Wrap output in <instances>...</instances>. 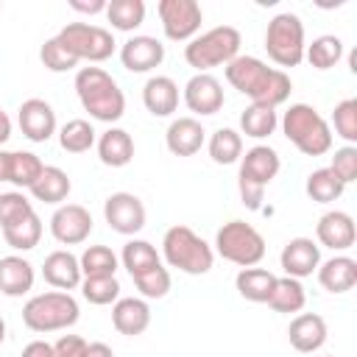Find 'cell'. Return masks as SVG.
Instances as JSON below:
<instances>
[{
	"label": "cell",
	"instance_id": "1",
	"mask_svg": "<svg viewBox=\"0 0 357 357\" xmlns=\"http://www.w3.org/2000/svg\"><path fill=\"white\" fill-rule=\"evenodd\" d=\"M226 81L245 98H251V103L259 106H282L290 98V75L284 70L268 67L262 59L257 56H237L226 64Z\"/></svg>",
	"mask_w": 357,
	"mask_h": 357
},
{
	"label": "cell",
	"instance_id": "2",
	"mask_svg": "<svg viewBox=\"0 0 357 357\" xmlns=\"http://www.w3.org/2000/svg\"><path fill=\"white\" fill-rule=\"evenodd\" d=\"M75 92L92 120L117 123L126 114V95L117 81L100 67H81L75 73Z\"/></svg>",
	"mask_w": 357,
	"mask_h": 357
},
{
	"label": "cell",
	"instance_id": "3",
	"mask_svg": "<svg viewBox=\"0 0 357 357\" xmlns=\"http://www.w3.org/2000/svg\"><path fill=\"white\" fill-rule=\"evenodd\" d=\"M162 254H165V262L181 273H190V276H204L212 271V262H215V254H212V245L198 237L190 226H170L162 237Z\"/></svg>",
	"mask_w": 357,
	"mask_h": 357
},
{
	"label": "cell",
	"instance_id": "4",
	"mask_svg": "<svg viewBox=\"0 0 357 357\" xmlns=\"http://www.w3.org/2000/svg\"><path fill=\"white\" fill-rule=\"evenodd\" d=\"M284 137L304 156H324L332 151V128L329 123L307 103H293L282 117Z\"/></svg>",
	"mask_w": 357,
	"mask_h": 357
},
{
	"label": "cell",
	"instance_id": "5",
	"mask_svg": "<svg viewBox=\"0 0 357 357\" xmlns=\"http://www.w3.org/2000/svg\"><path fill=\"white\" fill-rule=\"evenodd\" d=\"M78 301L64 290L31 296L22 307V324L31 332H61L78 321Z\"/></svg>",
	"mask_w": 357,
	"mask_h": 357
},
{
	"label": "cell",
	"instance_id": "6",
	"mask_svg": "<svg viewBox=\"0 0 357 357\" xmlns=\"http://www.w3.org/2000/svg\"><path fill=\"white\" fill-rule=\"evenodd\" d=\"M240 31L231 28V25H218V28H209L206 33L195 36L187 42L184 47V59L190 67H195L198 73H206L212 67H226L231 59L240 56Z\"/></svg>",
	"mask_w": 357,
	"mask_h": 357
},
{
	"label": "cell",
	"instance_id": "7",
	"mask_svg": "<svg viewBox=\"0 0 357 357\" xmlns=\"http://www.w3.org/2000/svg\"><path fill=\"white\" fill-rule=\"evenodd\" d=\"M218 254L240 268H254L265 257V237L245 220H229L215 234Z\"/></svg>",
	"mask_w": 357,
	"mask_h": 357
},
{
	"label": "cell",
	"instance_id": "8",
	"mask_svg": "<svg viewBox=\"0 0 357 357\" xmlns=\"http://www.w3.org/2000/svg\"><path fill=\"white\" fill-rule=\"evenodd\" d=\"M304 22L298 14H276L265 31V50L279 67H298L304 61Z\"/></svg>",
	"mask_w": 357,
	"mask_h": 357
},
{
	"label": "cell",
	"instance_id": "9",
	"mask_svg": "<svg viewBox=\"0 0 357 357\" xmlns=\"http://www.w3.org/2000/svg\"><path fill=\"white\" fill-rule=\"evenodd\" d=\"M56 36L78 61H106L117 45L112 31L89 22H67Z\"/></svg>",
	"mask_w": 357,
	"mask_h": 357
},
{
	"label": "cell",
	"instance_id": "10",
	"mask_svg": "<svg viewBox=\"0 0 357 357\" xmlns=\"http://www.w3.org/2000/svg\"><path fill=\"white\" fill-rule=\"evenodd\" d=\"M156 14L162 20V31L167 39L173 42H190L195 39L201 22H204V11L195 0H159Z\"/></svg>",
	"mask_w": 357,
	"mask_h": 357
},
{
	"label": "cell",
	"instance_id": "11",
	"mask_svg": "<svg viewBox=\"0 0 357 357\" xmlns=\"http://www.w3.org/2000/svg\"><path fill=\"white\" fill-rule=\"evenodd\" d=\"M103 218L117 234H137L145 226V206L134 192H112L103 201Z\"/></svg>",
	"mask_w": 357,
	"mask_h": 357
},
{
	"label": "cell",
	"instance_id": "12",
	"mask_svg": "<svg viewBox=\"0 0 357 357\" xmlns=\"http://www.w3.org/2000/svg\"><path fill=\"white\" fill-rule=\"evenodd\" d=\"M50 234L61 245H78L92 234V215L81 204H61L50 218Z\"/></svg>",
	"mask_w": 357,
	"mask_h": 357
},
{
	"label": "cell",
	"instance_id": "13",
	"mask_svg": "<svg viewBox=\"0 0 357 357\" xmlns=\"http://www.w3.org/2000/svg\"><path fill=\"white\" fill-rule=\"evenodd\" d=\"M184 103L190 112L209 117L223 109V86L209 73H195L184 86Z\"/></svg>",
	"mask_w": 357,
	"mask_h": 357
},
{
	"label": "cell",
	"instance_id": "14",
	"mask_svg": "<svg viewBox=\"0 0 357 357\" xmlns=\"http://www.w3.org/2000/svg\"><path fill=\"white\" fill-rule=\"evenodd\" d=\"M17 123L20 131L31 139V142H47L56 134V112L47 100L42 98H28L22 100L20 112H17Z\"/></svg>",
	"mask_w": 357,
	"mask_h": 357
},
{
	"label": "cell",
	"instance_id": "15",
	"mask_svg": "<svg viewBox=\"0 0 357 357\" xmlns=\"http://www.w3.org/2000/svg\"><path fill=\"white\" fill-rule=\"evenodd\" d=\"M279 262L284 276H293V279L312 276V271H318L321 265V245L312 237H293L284 243Z\"/></svg>",
	"mask_w": 357,
	"mask_h": 357
},
{
	"label": "cell",
	"instance_id": "16",
	"mask_svg": "<svg viewBox=\"0 0 357 357\" xmlns=\"http://www.w3.org/2000/svg\"><path fill=\"white\" fill-rule=\"evenodd\" d=\"M120 61L128 73H151L165 61V45L156 36H131L120 47Z\"/></svg>",
	"mask_w": 357,
	"mask_h": 357
},
{
	"label": "cell",
	"instance_id": "17",
	"mask_svg": "<svg viewBox=\"0 0 357 357\" xmlns=\"http://www.w3.org/2000/svg\"><path fill=\"white\" fill-rule=\"evenodd\" d=\"M315 237L321 245L332 248V251H346L354 245L357 240V229H354V218L349 212L332 209L326 215H321L318 226H315Z\"/></svg>",
	"mask_w": 357,
	"mask_h": 357
},
{
	"label": "cell",
	"instance_id": "18",
	"mask_svg": "<svg viewBox=\"0 0 357 357\" xmlns=\"http://www.w3.org/2000/svg\"><path fill=\"white\" fill-rule=\"evenodd\" d=\"M204 139L206 131L195 117H176L165 131V142L173 156H195L204 148Z\"/></svg>",
	"mask_w": 357,
	"mask_h": 357
},
{
	"label": "cell",
	"instance_id": "19",
	"mask_svg": "<svg viewBox=\"0 0 357 357\" xmlns=\"http://www.w3.org/2000/svg\"><path fill=\"white\" fill-rule=\"evenodd\" d=\"M279 167V153L271 145H254L245 151V156H240V178H248L259 187H268L276 178Z\"/></svg>",
	"mask_w": 357,
	"mask_h": 357
},
{
	"label": "cell",
	"instance_id": "20",
	"mask_svg": "<svg viewBox=\"0 0 357 357\" xmlns=\"http://www.w3.org/2000/svg\"><path fill=\"white\" fill-rule=\"evenodd\" d=\"M42 276L50 287L56 290H73V287H81V265H78V257L59 248V251H50L45 257V265H42Z\"/></svg>",
	"mask_w": 357,
	"mask_h": 357
},
{
	"label": "cell",
	"instance_id": "21",
	"mask_svg": "<svg viewBox=\"0 0 357 357\" xmlns=\"http://www.w3.org/2000/svg\"><path fill=\"white\" fill-rule=\"evenodd\" d=\"M290 346L301 354H312L326 343V321L318 312H301L287 326Z\"/></svg>",
	"mask_w": 357,
	"mask_h": 357
},
{
	"label": "cell",
	"instance_id": "22",
	"mask_svg": "<svg viewBox=\"0 0 357 357\" xmlns=\"http://www.w3.org/2000/svg\"><path fill=\"white\" fill-rule=\"evenodd\" d=\"M112 324L126 337L142 335L148 329V324H151V307H148V301L145 298H134V296L117 298L114 307H112Z\"/></svg>",
	"mask_w": 357,
	"mask_h": 357
},
{
	"label": "cell",
	"instance_id": "23",
	"mask_svg": "<svg viewBox=\"0 0 357 357\" xmlns=\"http://www.w3.org/2000/svg\"><path fill=\"white\" fill-rule=\"evenodd\" d=\"M142 103L153 117H170L178 109V84L170 75H151L142 86Z\"/></svg>",
	"mask_w": 357,
	"mask_h": 357
},
{
	"label": "cell",
	"instance_id": "24",
	"mask_svg": "<svg viewBox=\"0 0 357 357\" xmlns=\"http://www.w3.org/2000/svg\"><path fill=\"white\" fill-rule=\"evenodd\" d=\"M33 287V265L25 257H0V293L8 298L25 296Z\"/></svg>",
	"mask_w": 357,
	"mask_h": 357
},
{
	"label": "cell",
	"instance_id": "25",
	"mask_svg": "<svg viewBox=\"0 0 357 357\" xmlns=\"http://www.w3.org/2000/svg\"><path fill=\"white\" fill-rule=\"evenodd\" d=\"M318 282L329 293H349L357 284V262L346 254H337L318 265Z\"/></svg>",
	"mask_w": 357,
	"mask_h": 357
},
{
	"label": "cell",
	"instance_id": "26",
	"mask_svg": "<svg viewBox=\"0 0 357 357\" xmlns=\"http://www.w3.org/2000/svg\"><path fill=\"white\" fill-rule=\"evenodd\" d=\"M98 156L106 167H126L134 159V139L126 128H109L98 139Z\"/></svg>",
	"mask_w": 357,
	"mask_h": 357
},
{
	"label": "cell",
	"instance_id": "27",
	"mask_svg": "<svg viewBox=\"0 0 357 357\" xmlns=\"http://www.w3.org/2000/svg\"><path fill=\"white\" fill-rule=\"evenodd\" d=\"M70 190H73L70 176H67L61 167H56V165H45L42 176H39L36 184L31 187V195H33L36 201H42V204H61V201L70 195Z\"/></svg>",
	"mask_w": 357,
	"mask_h": 357
},
{
	"label": "cell",
	"instance_id": "28",
	"mask_svg": "<svg viewBox=\"0 0 357 357\" xmlns=\"http://www.w3.org/2000/svg\"><path fill=\"white\" fill-rule=\"evenodd\" d=\"M271 310H276V312H301L304 310V304H307V293H304V284H301V279H293V276H276V282H273V290H271V296H268V301H265Z\"/></svg>",
	"mask_w": 357,
	"mask_h": 357
},
{
	"label": "cell",
	"instance_id": "29",
	"mask_svg": "<svg viewBox=\"0 0 357 357\" xmlns=\"http://www.w3.org/2000/svg\"><path fill=\"white\" fill-rule=\"evenodd\" d=\"M273 282H276V276L271 271H265V268H243L237 273V279H234V287L245 301L265 304L271 290H273Z\"/></svg>",
	"mask_w": 357,
	"mask_h": 357
},
{
	"label": "cell",
	"instance_id": "30",
	"mask_svg": "<svg viewBox=\"0 0 357 357\" xmlns=\"http://www.w3.org/2000/svg\"><path fill=\"white\" fill-rule=\"evenodd\" d=\"M3 237H6V243L14 251H31V248H36L39 240H42V220H39V215L31 212V215H25L17 223L3 226Z\"/></svg>",
	"mask_w": 357,
	"mask_h": 357
},
{
	"label": "cell",
	"instance_id": "31",
	"mask_svg": "<svg viewBox=\"0 0 357 357\" xmlns=\"http://www.w3.org/2000/svg\"><path fill=\"white\" fill-rule=\"evenodd\" d=\"M279 126V117H276V109L271 106H259V103H251L245 106V112L240 114V128L245 137H254V139H265L276 131Z\"/></svg>",
	"mask_w": 357,
	"mask_h": 357
},
{
	"label": "cell",
	"instance_id": "32",
	"mask_svg": "<svg viewBox=\"0 0 357 357\" xmlns=\"http://www.w3.org/2000/svg\"><path fill=\"white\" fill-rule=\"evenodd\" d=\"M106 20L112 22L114 31H134L145 20V3L142 0H109L106 3Z\"/></svg>",
	"mask_w": 357,
	"mask_h": 357
},
{
	"label": "cell",
	"instance_id": "33",
	"mask_svg": "<svg viewBox=\"0 0 357 357\" xmlns=\"http://www.w3.org/2000/svg\"><path fill=\"white\" fill-rule=\"evenodd\" d=\"M304 190H307V195H310L315 204H332V201H337V198L343 195L346 184H343L329 167H318V170H312V173L307 176Z\"/></svg>",
	"mask_w": 357,
	"mask_h": 357
},
{
	"label": "cell",
	"instance_id": "34",
	"mask_svg": "<svg viewBox=\"0 0 357 357\" xmlns=\"http://www.w3.org/2000/svg\"><path fill=\"white\" fill-rule=\"evenodd\" d=\"M120 262H123V268H126L131 276L145 273V271H151V268L162 265L159 251H156V248H153L148 240H128V243L123 245Z\"/></svg>",
	"mask_w": 357,
	"mask_h": 357
},
{
	"label": "cell",
	"instance_id": "35",
	"mask_svg": "<svg viewBox=\"0 0 357 357\" xmlns=\"http://www.w3.org/2000/svg\"><path fill=\"white\" fill-rule=\"evenodd\" d=\"M59 145H61L67 153H86V151L95 145V128H92V123L84 120V117L67 120V123L59 128Z\"/></svg>",
	"mask_w": 357,
	"mask_h": 357
},
{
	"label": "cell",
	"instance_id": "36",
	"mask_svg": "<svg viewBox=\"0 0 357 357\" xmlns=\"http://www.w3.org/2000/svg\"><path fill=\"white\" fill-rule=\"evenodd\" d=\"M343 56V42L332 33H324L318 39H312L307 47H304V59L315 67V70H329L340 61Z\"/></svg>",
	"mask_w": 357,
	"mask_h": 357
},
{
	"label": "cell",
	"instance_id": "37",
	"mask_svg": "<svg viewBox=\"0 0 357 357\" xmlns=\"http://www.w3.org/2000/svg\"><path fill=\"white\" fill-rule=\"evenodd\" d=\"M209 156L215 165H234L243 156V137L234 128H218L209 137Z\"/></svg>",
	"mask_w": 357,
	"mask_h": 357
},
{
	"label": "cell",
	"instance_id": "38",
	"mask_svg": "<svg viewBox=\"0 0 357 357\" xmlns=\"http://www.w3.org/2000/svg\"><path fill=\"white\" fill-rule=\"evenodd\" d=\"M84 276H114L117 271V254L109 245H89L78 257Z\"/></svg>",
	"mask_w": 357,
	"mask_h": 357
},
{
	"label": "cell",
	"instance_id": "39",
	"mask_svg": "<svg viewBox=\"0 0 357 357\" xmlns=\"http://www.w3.org/2000/svg\"><path fill=\"white\" fill-rule=\"evenodd\" d=\"M45 162L31 153V151H14V162H11V184L20 190H31L36 184V178L42 176Z\"/></svg>",
	"mask_w": 357,
	"mask_h": 357
},
{
	"label": "cell",
	"instance_id": "40",
	"mask_svg": "<svg viewBox=\"0 0 357 357\" xmlns=\"http://www.w3.org/2000/svg\"><path fill=\"white\" fill-rule=\"evenodd\" d=\"M81 293L89 304L106 307V304H114L120 298V282H117V276H84Z\"/></svg>",
	"mask_w": 357,
	"mask_h": 357
},
{
	"label": "cell",
	"instance_id": "41",
	"mask_svg": "<svg viewBox=\"0 0 357 357\" xmlns=\"http://www.w3.org/2000/svg\"><path fill=\"white\" fill-rule=\"evenodd\" d=\"M39 59H42V64H45L50 73H67V70H75V67H78V59L64 47V42H61L59 36H53V39H47V42L42 45Z\"/></svg>",
	"mask_w": 357,
	"mask_h": 357
},
{
	"label": "cell",
	"instance_id": "42",
	"mask_svg": "<svg viewBox=\"0 0 357 357\" xmlns=\"http://www.w3.org/2000/svg\"><path fill=\"white\" fill-rule=\"evenodd\" d=\"M332 126H335V134L340 139H346L349 145L357 142V98H346L335 106Z\"/></svg>",
	"mask_w": 357,
	"mask_h": 357
},
{
	"label": "cell",
	"instance_id": "43",
	"mask_svg": "<svg viewBox=\"0 0 357 357\" xmlns=\"http://www.w3.org/2000/svg\"><path fill=\"white\" fill-rule=\"evenodd\" d=\"M131 279H134L137 290L142 293V298H165L167 290H170V271L165 265H156V268H151L145 273H137Z\"/></svg>",
	"mask_w": 357,
	"mask_h": 357
},
{
	"label": "cell",
	"instance_id": "44",
	"mask_svg": "<svg viewBox=\"0 0 357 357\" xmlns=\"http://www.w3.org/2000/svg\"><path fill=\"white\" fill-rule=\"evenodd\" d=\"M31 212H33V204L22 192H3L0 195V229L8 226V223L22 220Z\"/></svg>",
	"mask_w": 357,
	"mask_h": 357
},
{
	"label": "cell",
	"instance_id": "45",
	"mask_svg": "<svg viewBox=\"0 0 357 357\" xmlns=\"http://www.w3.org/2000/svg\"><path fill=\"white\" fill-rule=\"evenodd\" d=\"M329 170H332L343 184H351V181L357 178V148H354V145L337 148L335 156H332Z\"/></svg>",
	"mask_w": 357,
	"mask_h": 357
},
{
	"label": "cell",
	"instance_id": "46",
	"mask_svg": "<svg viewBox=\"0 0 357 357\" xmlns=\"http://www.w3.org/2000/svg\"><path fill=\"white\" fill-rule=\"evenodd\" d=\"M237 190H240V198H243V204L248 206V209H259L262 206V195H265V187H259V184H254V181H248V178H240L237 176Z\"/></svg>",
	"mask_w": 357,
	"mask_h": 357
},
{
	"label": "cell",
	"instance_id": "47",
	"mask_svg": "<svg viewBox=\"0 0 357 357\" xmlns=\"http://www.w3.org/2000/svg\"><path fill=\"white\" fill-rule=\"evenodd\" d=\"M56 354L59 357H81L84 349H86V340L81 335H61L56 343H53Z\"/></svg>",
	"mask_w": 357,
	"mask_h": 357
},
{
	"label": "cell",
	"instance_id": "48",
	"mask_svg": "<svg viewBox=\"0 0 357 357\" xmlns=\"http://www.w3.org/2000/svg\"><path fill=\"white\" fill-rule=\"evenodd\" d=\"M20 357H59V354H56L53 343H45V340H31V343L22 349V354H20Z\"/></svg>",
	"mask_w": 357,
	"mask_h": 357
},
{
	"label": "cell",
	"instance_id": "49",
	"mask_svg": "<svg viewBox=\"0 0 357 357\" xmlns=\"http://www.w3.org/2000/svg\"><path fill=\"white\" fill-rule=\"evenodd\" d=\"M70 8L73 11H81V14H100V11H106V0H89V3L70 0Z\"/></svg>",
	"mask_w": 357,
	"mask_h": 357
},
{
	"label": "cell",
	"instance_id": "50",
	"mask_svg": "<svg viewBox=\"0 0 357 357\" xmlns=\"http://www.w3.org/2000/svg\"><path fill=\"white\" fill-rule=\"evenodd\" d=\"M81 357H114V351H112V346L95 340V343H86V349H84Z\"/></svg>",
	"mask_w": 357,
	"mask_h": 357
},
{
	"label": "cell",
	"instance_id": "51",
	"mask_svg": "<svg viewBox=\"0 0 357 357\" xmlns=\"http://www.w3.org/2000/svg\"><path fill=\"white\" fill-rule=\"evenodd\" d=\"M11 162H14V151L0 148V181H11Z\"/></svg>",
	"mask_w": 357,
	"mask_h": 357
},
{
	"label": "cell",
	"instance_id": "52",
	"mask_svg": "<svg viewBox=\"0 0 357 357\" xmlns=\"http://www.w3.org/2000/svg\"><path fill=\"white\" fill-rule=\"evenodd\" d=\"M8 137H11V117L0 109V145L8 142Z\"/></svg>",
	"mask_w": 357,
	"mask_h": 357
},
{
	"label": "cell",
	"instance_id": "53",
	"mask_svg": "<svg viewBox=\"0 0 357 357\" xmlns=\"http://www.w3.org/2000/svg\"><path fill=\"white\" fill-rule=\"evenodd\" d=\"M3 340H6V321L0 318V343H3Z\"/></svg>",
	"mask_w": 357,
	"mask_h": 357
}]
</instances>
